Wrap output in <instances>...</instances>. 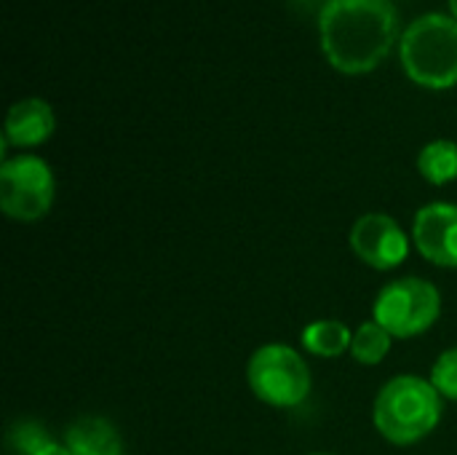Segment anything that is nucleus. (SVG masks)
<instances>
[{"instance_id": "1a4fd4ad", "label": "nucleus", "mask_w": 457, "mask_h": 455, "mask_svg": "<svg viewBox=\"0 0 457 455\" xmlns=\"http://www.w3.org/2000/svg\"><path fill=\"white\" fill-rule=\"evenodd\" d=\"M56 129V115L51 105L40 97H27L11 105L3 126V147H37Z\"/></svg>"}, {"instance_id": "f03ea898", "label": "nucleus", "mask_w": 457, "mask_h": 455, "mask_svg": "<svg viewBox=\"0 0 457 455\" xmlns=\"http://www.w3.org/2000/svg\"><path fill=\"white\" fill-rule=\"evenodd\" d=\"M445 416V400L423 375H396L386 381L372 405L378 434L399 448L423 442L436 432Z\"/></svg>"}, {"instance_id": "9d476101", "label": "nucleus", "mask_w": 457, "mask_h": 455, "mask_svg": "<svg viewBox=\"0 0 457 455\" xmlns=\"http://www.w3.org/2000/svg\"><path fill=\"white\" fill-rule=\"evenodd\" d=\"M62 442L70 455H126L118 426L102 416H80L67 429Z\"/></svg>"}, {"instance_id": "f8f14e48", "label": "nucleus", "mask_w": 457, "mask_h": 455, "mask_svg": "<svg viewBox=\"0 0 457 455\" xmlns=\"http://www.w3.org/2000/svg\"><path fill=\"white\" fill-rule=\"evenodd\" d=\"M418 172L428 185H450L457 180V142L434 139L418 153Z\"/></svg>"}, {"instance_id": "f257e3e1", "label": "nucleus", "mask_w": 457, "mask_h": 455, "mask_svg": "<svg viewBox=\"0 0 457 455\" xmlns=\"http://www.w3.org/2000/svg\"><path fill=\"white\" fill-rule=\"evenodd\" d=\"M319 29L329 64L345 75H361L394 48L399 13L391 0H324Z\"/></svg>"}, {"instance_id": "ddd939ff", "label": "nucleus", "mask_w": 457, "mask_h": 455, "mask_svg": "<svg viewBox=\"0 0 457 455\" xmlns=\"http://www.w3.org/2000/svg\"><path fill=\"white\" fill-rule=\"evenodd\" d=\"M391 343H394V338L375 319H370V322H361L353 330L351 357L364 367H378L391 354Z\"/></svg>"}, {"instance_id": "20e7f679", "label": "nucleus", "mask_w": 457, "mask_h": 455, "mask_svg": "<svg viewBox=\"0 0 457 455\" xmlns=\"http://www.w3.org/2000/svg\"><path fill=\"white\" fill-rule=\"evenodd\" d=\"M246 383L252 394L276 410L300 408L313 389L305 357L289 343H265L246 362Z\"/></svg>"}, {"instance_id": "f3484780", "label": "nucleus", "mask_w": 457, "mask_h": 455, "mask_svg": "<svg viewBox=\"0 0 457 455\" xmlns=\"http://www.w3.org/2000/svg\"><path fill=\"white\" fill-rule=\"evenodd\" d=\"M450 11H453V16L457 19V0H450Z\"/></svg>"}, {"instance_id": "6e6552de", "label": "nucleus", "mask_w": 457, "mask_h": 455, "mask_svg": "<svg viewBox=\"0 0 457 455\" xmlns=\"http://www.w3.org/2000/svg\"><path fill=\"white\" fill-rule=\"evenodd\" d=\"M415 249L439 268H457V204L431 201L412 220Z\"/></svg>"}, {"instance_id": "2eb2a0df", "label": "nucleus", "mask_w": 457, "mask_h": 455, "mask_svg": "<svg viewBox=\"0 0 457 455\" xmlns=\"http://www.w3.org/2000/svg\"><path fill=\"white\" fill-rule=\"evenodd\" d=\"M428 381L434 383V389L442 394L445 402H457V346L436 357Z\"/></svg>"}, {"instance_id": "423d86ee", "label": "nucleus", "mask_w": 457, "mask_h": 455, "mask_svg": "<svg viewBox=\"0 0 457 455\" xmlns=\"http://www.w3.org/2000/svg\"><path fill=\"white\" fill-rule=\"evenodd\" d=\"M56 198L51 166L32 153H19L0 164V209L13 223H40Z\"/></svg>"}, {"instance_id": "a211bd4d", "label": "nucleus", "mask_w": 457, "mask_h": 455, "mask_svg": "<svg viewBox=\"0 0 457 455\" xmlns=\"http://www.w3.org/2000/svg\"><path fill=\"white\" fill-rule=\"evenodd\" d=\"M308 455H335V453H308Z\"/></svg>"}, {"instance_id": "39448f33", "label": "nucleus", "mask_w": 457, "mask_h": 455, "mask_svg": "<svg viewBox=\"0 0 457 455\" xmlns=\"http://www.w3.org/2000/svg\"><path fill=\"white\" fill-rule=\"evenodd\" d=\"M442 316V292L420 276H402L388 282L372 306V319L391 338H418L428 333Z\"/></svg>"}, {"instance_id": "4468645a", "label": "nucleus", "mask_w": 457, "mask_h": 455, "mask_svg": "<svg viewBox=\"0 0 457 455\" xmlns=\"http://www.w3.org/2000/svg\"><path fill=\"white\" fill-rule=\"evenodd\" d=\"M56 437L37 421H16L8 429V451L13 455H37L46 445H51Z\"/></svg>"}, {"instance_id": "dca6fc26", "label": "nucleus", "mask_w": 457, "mask_h": 455, "mask_svg": "<svg viewBox=\"0 0 457 455\" xmlns=\"http://www.w3.org/2000/svg\"><path fill=\"white\" fill-rule=\"evenodd\" d=\"M37 455H70V451H67V445L62 440H54L51 445H46Z\"/></svg>"}, {"instance_id": "9b49d317", "label": "nucleus", "mask_w": 457, "mask_h": 455, "mask_svg": "<svg viewBox=\"0 0 457 455\" xmlns=\"http://www.w3.org/2000/svg\"><path fill=\"white\" fill-rule=\"evenodd\" d=\"M353 330L340 319H313L300 333L303 351L321 357V359H337L343 354H351Z\"/></svg>"}, {"instance_id": "7ed1b4c3", "label": "nucleus", "mask_w": 457, "mask_h": 455, "mask_svg": "<svg viewBox=\"0 0 457 455\" xmlns=\"http://www.w3.org/2000/svg\"><path fill=\"white\" fill-rule=\"evenodd\" d=\"M404 72L426 88L457 86V19L426 13L415 19L399 43Z\"/></svg>"}, {"instance_id": "0eeeda50", "label": "nucleus", "mask_w": 457, "mask_h": 455, "mask_svg": "<svg viewBox=\"0 0 457 455\" xmlns=\"http://www.w3.org/2000/svg\"><path fill=\"white\" fill-rule=\"evenodd\" d=\"M351 249L364 265L375 271H394L410 257L412 236H407L396 217L386 212H367L351 228Z\"/></svg>"}]
</instances>
